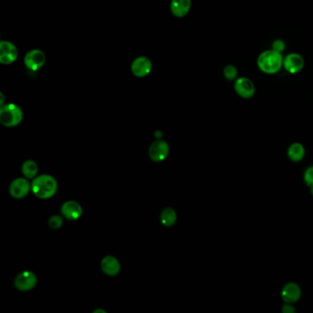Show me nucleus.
<instances>
[{"label":"nucleus","instance_id":"obj_7","mask_svg":"<svg viewBox=\"0 0 313 313\" xmlns=\"http://www.w3.org/2000/svg\"><path fill=\"white\" fill-rule=\"evenodd\" d=\"M234 89L237 95L245 99L252 98L255 94L254 84L247 77L237 78L234 83Z\"/></svg>","mask_w":313,"mask_h":313},{"label":"nucleus","instance_id":"obj_24","mask_svg":"<svg viewBox=\"0 0 313 313\" xmlns=\"http://www.w3.org/2000/svg\"><path fill=\"white\" fill-rule=\"evenodd\" d=\"M106 313V312H105V311H103V310H95V312H94V313Z\"/></svg>","mask_w":313,"mask_h":313},{"label":"nucleus","instance_id":"obj_5","mask_svg":"<svg viewBox=\"0 0 313 313\" xmlns=\"http://www.w3.org/2000/svg\"><path fill=\"white\" fill-rule=\"evenodd\" d=\"M169 145L162 139H158L151 144L149 149L150 158L155 162H162L165 160L169 155Z\"/></svg>","mask_w":313,"mask_h":313},{"label":"nucleus","instance_id":"obj_1","mask_svg":"<svg viewBox=\"0 0 313 313\" xmlns=\"http://www.w3.org/2000/svg\"><path fill=\"white\" fill-rule=\"evenodd\" d=\"M284 57L281 53L275 50H266L261 53L257 58L258 68L268 75L277 74L283 67Z\"/></svg>","mask_w":313,"mask_h":313},{"label":"nucleus","instance_id":"obj_21","mask_svg":"<svg viewBox=\"0 0 313 313\" xmlns=\"http://www.w3.org/2000/svg\"><path fill=\"white\" fill-rule=\"evenodd\" d=\"M304 182L309 187L313 185V165L309 166L304 172Z\"/></svg>","mask_w":313,"mask_h":313},{"label":"nucleus","instance_id":"obj_13","mask_svg":"<svg viewBox=\"0 0 313 313\" xmlns=\"http://www.w3.org/2000/svg\"><path fill=\"white\" fill-rule=\"evenodd\" d=\"M62 215L64 218L70 220H76L80 218L83 213L81 205L77 203L76 201H66L64 202L61 209Z\"/></svg>","mask_w":313,"mask_h":313},{"label":"nucleus","instance_id":"obj_6","mask_svg":"<svg viewBox=\"0 0 313 313\" xmlns=\"http://www.w3.org/2000/svg\"><path fill=\"white\" fill-rule=\"evenodd\" d=\"M37 281V277L34 273L23 271L16 277L14 284L21 291H30L36 286Z\"/></svg>","mask_w":313,"mask_h":313},{"label":"nucleus","instance_id":"obj_15","mask_svg":"<svg viewBox=\"0 0 313 313\" xmlns=\"http://www.w3.org/2000/svg\"><path fill=\"white\" fill-rule=\"evenodd\" d=\"M101 269L109 277H115L121 271V264L114 256L108 255L101 261Z\"/></svg>","mask_w":313,"mask_h":313},{"label":"nucleus","instance_id":"obj_11","mask_svg":"<svg viewBox=\"0 0 313 313\" xmlns=\"http://www.w3.org/2000/svg\"><path fill=\"white\" fill-rule=\"evenodd\" d=\"M305 64L303 57L299 54L292 53L284 57L283 67L290 74H297L300 72Z\"/></svg>","mask_w":313,"mask_h":313},{"label":"nucleus","instance_id":"obj_17","mask_svg":"<svg viewBox=\"0 0 313 313\" xmlns=\"http://www.w3.org/2000/svg\"><path fill=\"white\" fill-rule=\"evenodd\" d=\"M177 212L172 208L164 209L161 213V222L165 227H171L177 222Z\"/></svg>","mask_w":313,"mask_h":313},{"label":"nucleus","instance_id":"obj_9","mask_svg":"<svg viewBox=\"0 0 313 313\" xmlns=\"http://www.w3.org/2000/svg\"><path fill=\"white\" fill-rule=\"evenodd\" d=\"M31 189V184L26 178H17L11 182L9 186L10 195L17 199L26 197Z\"/></svg>","mask_w":313,"mask_h":313},{"label":"nucleus","instance_id":"obj_25","mask_svg":"<svg viewBox=\"0 0 313 313\" xmlns=\"http://www.w3.org/2000/svg\"><path fill=\"white\" fill-rule=\"evenodd\" d=\"M310 188H311V194H312V196L313 197V186H311Z\"/></svg>","mask_w":313,"mask_h":313},{"label":"nucleus","instance_id":"obj_3","mask_svg":"<svg viewBox=\"0 0 313 313\" xmlns=\"http://www.w3.org/2000/svg\"><path fill=\"white\" fill-rule=\"evenodd\" d=\"M23 120L22 109L13 103L3 105L0 108V123L5 127H16Z\"/></svg>","mask_w":313,"mask_h":313},{"label":"nucleus","instance_id":"obj_20","mask_svg":"<svg viewBox=\"0 0 313 313\" xmlns=\"http://www.w3.org/2000/svg\"><path fill=\"white\" fill-rule=\"evenodd\" d=\"M63 223V219H62L61 216H58V215L52 216L49 219V226L53 230H57V229L61 228Z\"/></svg>","mask_w":313,"mask_h":313},{"label":"nucleus","instance_id":"obj_22","mask_svg":"<svg viewBox=\"0 0 313 313\" xmlns=\"http://www.w3.org/2000/svg\"><path fill=\"white\" fill-rule=\"evenodd\" d=\"M285 48H286L285 42L282 41V40H276V41L273 42V50H275V51H277V52H279V53L282 54V53L285 51Z\"/></svg>","mask_w":313,"mask_h":313},{"label":"nucleus","instance_id":"obj_4","mask_svg":"<svg viewBox=\"0 0 313 313\" xmlns=\"http://www.w3.org/2000/svg\"><path fill=\"white\" fill-rule=\"evenodd\" d=\"M45 61H46V56L44 55V53L38 49H34L28 52L24 57L25 66L29 70L33 72L41 69L44 65Z\"/></svg>","mask_w":313,"mask_h":313},{"label":"nucleus","instance_id":"obj_23","mask_svg":"<svg viewBox=\"0 0 313 313\" xmlns=\"http://www.w3.org/2000/svg\"><path fill=\"white\" fill-rule=\"evenodd\" d=\"M282 313H295L296 309L292 306L291 303H286L282 307Z\"/></svg>","mask_w":313,"mask_h":313},{"label":"nucleus","instance_id":"obj_2","mask_svg":"<svg viewBox=\"0 0 313 313\" xmlns=\"http://www.w3.org/2000/svg\"><path fill=\"white\" fill-rule=\"evenodd\" d=\"M58 185L55 178L50 175H41L35 177L31 182V191L35 196L41 199L54 197L57 192Z\"/></svg>","mask_w":313,"mask_h":313},{"label":"nucleus","instance_id":"obj_18","mask_svg":"<svg viewBox=\"0 0 313 313\" xmlns=\"http://www.w3.org/2000/svg\"><path fill=\"white\" fill-rule=\"evenodd\" d=\"M21 171H22L23 176L26 178H30V179L35 178L38 174V171H39L38 164L32 160H27L22 164Z\"/></svg>","mask_w":313,"mask_h":313},{"label":"nucleus","instance_id":"obj_8","mask_svg":"<svg viewBox=\"0 0 313 313\" xmlns=\"http://www.w3.org/2000/svg\"><path fill=\"white\" fill-rule=\"evenodd\" d=\"M18 49L12 42L2 41L0 42V63L10 64L18 58Z\"/></svg>","mask_w":313,"mask_h":313},{"label":"nucleus","instance_id":"obj_12","mask_svg":"<svg viewBox=\"0 0 313 313\" xmlns=\"http://www.w3.org/2000/svg\"><path fill=\"white\" fill-rule=\"evenodd\" d=\"M281 297L286 303H296L301 297L300 286L294 282H289L283 286L281 291Z\"/></svg>","mask_w":313,"mask_h":313},{"label":"nucleus","instance_id":"obj_14","mask_svg":"<svg viewBox=\"0 0 313 313\" xmlns=\"http://www.w3.org/2000/svg\"><path fill=\"white\" fill-rule=\"evenodd\" d=\"M191 5V0H171V12L177 18H183L189 12Z\"/></svg>","mask_w":313,"mask_h":313},{"label":"nucleus","instance_id":"obj_10","mask_svg":"<svg viewBox=\"0 0 313 313\" xmlns=\"http://www.w3.org/2000/svg\"><path fill=\"white\" fill-rule=\"evenodd\" d=\"M152 71V62L145 56H139L131 63V72L136 77L143 78L149 75Z\"/></svg>","mask_w":313,"mask_h":313},{"label":"nucleus","instance_id":"obj_16","mask_svg":"<svg viewBox=\"0 0 313 313\" xmlns=\"http://www.w3.org/2000/svg\"><path fill=\"white\" fill-rule=\"evenodd\" d=\"M305 148L300 143H294L288 147L287 156L292 162H300L305 156Z\"/></svg>","mask_w":313,"mask_h":313},{"label":"nucleus","instance_id":"obj_19","mask_svg":"<svg viewBox=\"0 0 313 313\" xmlns=\"http://www.w3.org/2000/svg\"><path fill=\"white\" fill-rule=\"evenodd\" d=\"M237 75H238V71L234 65L229 64V65L225 66L224 69H223V75H224L225 78L230 80V81L236 79Z\"/></svg>","mask_w":313,"mask_h":313}]
</instances>
